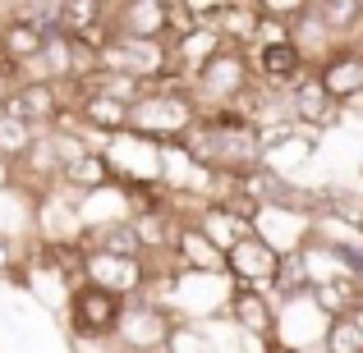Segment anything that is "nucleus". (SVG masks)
I'll return each mask as SVG.
<instances>
[{
  "instance_id": "nucleus-1",
  "label": "nucleus",
  "mask_w": 363,
  "mask_h": 353,
  "mask_svg": "<svg viewBox=\"0 0 363 353\" xmlns=\"http://www.w3.org/2000/svg\"><path fill=\"white\" fill-rule=\"evenodd\" d=\"M198 120H203V106L194 101V92L161 88L138 97V106L129 110V133L143 142H157V147H170V142H184Z\"/></svg>"
},
{
  "instance_id": "nucleus-2",
  "label": "nucleus",
  "mask_w": 363,
  "mask_h": 353,
  "mask_svg": "<svg viewBox=\"0 0 363 353\" xmlns=\"http://www.w3.org/2000/svg\"><path fill=\"white\" fill-rule=\"evenodd\" d=\"M124 317V299L97 284H74L65 299V326L79 345H116V330Z\"/></svg>"
},
{
  "instance_id": "nucleus-3",
  "label": "nucleus",
  "mask_w": 363,
  "mask_h": 353,
  "mask_svg": "<svg viewBox=\"0 0 363 353\" xmlns=\"http://www.w3.org/2000/svg\"><path fill=\"white\" fill-rule=\"evenodd\" d=\"M248 88H253V60H248V51H235V46H221V51L194 74V83H189V92H194V101L203 110L235 106Z\"/></svg>"
},
{
  "instance_id": "nucleus-4",
  "label": "nucleus",
  "mask_w": 363,
  "mask_h": 353,
  "mask_svg": "<svg viewBox=\"0 0 363 353\" xmlns=\"http://www.w3.org/2000/svg\"><path fill=\"white\" fill-rule=\"evenodd\" d=\"M83 280L97 284V289H111L120 294L124 303L129 299H143L152 284V271H147V257H111V253H88L83 257Z\"/></svg>"
},
{
  "instance_id": "nucleus-5",
  "label": "nucleus",
  "mask_w": 363,
  "mask_h": 353,
  "mask_svg": "<svg viewBox=\"0 0 363 353\" xmlns=\"http://www.w3.org/2000/svg\"><path fill=\"white\" fill-rule=\"evenodd\" d=\"M65 110H69V101H65V88H60V83L28 79V83H18L14 92H5V115L23 120L28 129H37V133L55 129V120H60Z\"/></svg>"
},
{
  "instance_id": "nucleus-6",
  "label": "nucleus",
  "mask_w": 363,
  "mask_h": 353,
  "mask_svg": "<svg viewBox=\"0 0 363 353\" xmlns=\"http://www.w3.org/2000/svg\"><path fill=\"white\" fill-rule=\"evenodd\" d=\"M276 266H281V253H276V248L267 243L257 230L244 234L240 243L225 253V275H230L235 284H244V289H262V294H267V284H272Z\"/></svg>"
},
{
  "instance_id": "nucleus-7",
  "label": "nucleus",
  "mask_w": 363,
  "mask_h": 353,
  "mask_svg": "<svg viewBox=\"0 0 363 353\" xmlns=\"http://www.w3.org/2000/svg\"><path fill=\"white\" fill-rule=\"evenodd\" d=\"M290 115H294V124H299V129L322 133V129H331V124L345 120V106H340V101L331 97L327 88H322L318 74H303V79L290 88Z\"/></svg>"
},
{
  "instance_id": "nucleus-8",
  "label": "nucleus",
  "mask_w": 363,
  "mask_h": 353,
  "mask_svg": "<svg viewBox=\"0 0 363 353\" xmlns=\"http://www.w3.org/2000/svg\"><path fill=\"white\" fill-rule=\"evenodd\" d=\"M248 60H253V79L267 83V88H276V92H290L303 74H313V64L303 60V51L294 42L257 46V51H248Z\"/></svg>"
},
{
  "instance_id": "nucleus-9",
  "label": "nucleus",
  "mask_w": 363,
  "mask_h": 353,
  "mask_svg": "<svg viewBox=\"0 0 363 353\" xmlns=\"http://www.w3.org/2000/svg\"><path fill=\"white\" fill-rule=\"evenodd\" d=\"M225 312H230V326L240 330V335L276 349V303L267 299L262 289H244V284H235L230 308H225Z\"/></svg>"
},
{
  "instance_id": "nucleus-10",
  "label": "nucleus",
  "mask_w": 363,
  "mask_h": 353,
  "mask_svg": "<svg viewBox=\"0 0 363 353\" xmlns=\"http://www.w3.org/2000/svg\"><path fill=\"white\" fill-rule=\"evenodd\" d=\"M111 28L133 42H166V0H120L111 5Z\"/></svg>"
},
{
  "instance_id": "nucleus-11",
  "label": "nucleus",
  "mask_w": 363,
  "mask_h": 353,
  "mask_svg": "<svg viewBox=\"0 0 363 353\" xmlns=\"http://www.w3.org/2000/svg\"><path fill=\"white\" fill-rule=\"evenodd\" d=\"M267 299L276 303V312L313 299V271H308V257H303V248L281 253V266H276L272 284H267Z\"/></svg>"
},
{
  "instance_id": "nucleus-12",
  "label": "nucleus",
  "mask_w": 363,
  "mask_h": 353,
  "mask_svg": "<svg viewBox=\"0 0 363 353\" xmlns=\"http://www.w3.org/2000/svg\"><path fill=\"white\" fill-rule=\"evenodd\" d=\"M322 79V88L331 92V97L340 101V106H350V101L363 97V55L354 51V46H345V51L327 55V60L313 69Z\"/></svg>"
},
{
  "instance_id": "nucleus-13",
  "label": "nucleus",
  "mask_w": 363,
  "mask_h": 353,
  "mask_svg": "<svg viewBox=\"0 0 363 353\" xmlns=\"http://www.w3.org/2000/svg\"><path fill=\"white\" fill-rule=\"evenodd\" d=\"M175 266L179 271H194V275H225V253L212 248V238L198 230V225H179Z\"/></svg>"
},
{
  "instance_id": "nucleus-14",
  "label": "nucleus",
  "mask_w": 363,
  "mask_h": 353,
  "mask_svg": "<svg viewBox=\"0 0 363 353\" xmlns=\"http://www.w3.org/2000/svg\"><path fill=\"white\" fill-rule=\"evenodd\" d=\"M111 184H116V170H111L106 151H83V156H74L69 166L60 170V188H69L74 197H92Z\"/></svg>"
},
{
  "instance_id": "nucleus-15",
  "label": "nucleus",
  "mask_w": 363,
  "mask_h": 353,
  "mask_svg": "<svg viewBox=\"0 0 363 353\" xmlns=\"http://www.w3.org/2000/svg\"><path fill=\"white\" fill-rule=\"evenodd\" d=\"M290 42L303 51V60L318 69L327 55H336V51H345V46H336V37H331V28H327V18H322V9H318V0H308V9H303V18L290 28Z\"/></svg>"
},
{
  "instance_id": "nucleus-16",
  "label": "nucleus",
  "mask_w": 363,
  "mask_h": 353,
  "mask_svg": "<svg viewBox=\"0 0 363 353\" xmlns=\"http://www.w3.org/2000/svg\"><path fill=\"white\" fill-rule=\"evenodd\" d=\"M83 253H111V257H147L133 221H111V225H92V230L79 234Z\"/></svg>"
},
{
  "instance_id": "nucleus-17",
  "label": "nucleus",
  "mask_w": 363,
  "mask_h": 353,
  "mask_svg": "<svg viewBox=\"0 0 363 353\" xmlns=\"http://www.w3.org/2000/svg\"><path fill=\"white\" fill-rule=\"evenodd\" d=\"M42 51H46L42 28L23 23V18H5V23H0V55H5L9 64H18V69L28 74L37 60H42Z\"/></svg>"
},
{
  "instance_id": "nucleus-18",
  "label": "nucleus",
  "mask_w": 363,
  "mask_h": 353,
  "mask_svg": "<svg viewBox=\"0 0 363 353\" xmlns=\"http://www.w3.org/2000/svg\"><path fill=\"white\" fill-rule=\"evenodd\" d=\"M257 23H262L257 0H225L216 33H221V42L235 46V51H253V46H257Z\"/></svg>"
},
{
  "instance_id": "nucleus-19",
  "label": "nucleus",
  "mask_w": 363,
  "mask_h": 353,
  "mask_svg": "<svg viewBox=\"0 0 363 353\" xmlns=\"http://www.w3.org/2000/svg\"><path fill=\"white\" fill-rule=\"evenodd\" d=\"M318 156V133H308V129H294L290 138H281L276 147H267V156H262V166L272 170L276 179H290L299 166H308V161Z\"/></svg>"
},
{
  "instance_id": "nucleus-20",
  "label": "nucleus",
  "mask_w": 363,
  "mask_h": 353,
  "mask_svg": "<svg viewBox=\"0 0 363 353\" xmlns=\"http://www.w3.org/2000/svg\"><path fill=\"white\" fill-rule=\"evenodd\" d=\"M322 207H318V225L322 221H336L345 225V230L363 234V193L359 188H345V184H322L318 188Z\"/></svg>"
},
{
  "instance_id": "nucleus-21",
  "label": "nucleus",
  "mask_w": 363,
  "mask_h": 353,
  "mask_svg": "<svg viewBox=\"0 0 363 353\" xmlns=\"http://www.w3.org/2000/svg\"><path fill=\"white\" fill-rule=\"evenodd\" d=\"M194 225L212 238V248H221V253H230L244 234H253V225H244L240 216H235L230 207H221V202H203L198 216H194Z\"/></svg>"
},
{
  "instance_id": "nucleus-22",
  "label": "nucleus",
  "mask_w": 363,
  "mask_h": 353,
  "mask_svg": "<svg viewBox=\"0 0 363 353\" xmlns=\"http://www.w3.org/2000/svg\"><path fill=\"white\" fill-rule=\"evenodd\" d=\"M322 18H327L336 46H354V37L363 33V0H318Z\"/></svg>"
},
{
  "instance_id": "nucleus-23",
  "label": "nucleus",
  "mask_w": 363,
  "mask_h": 353,
  "mask_svg": "<svg viewBox=\"0 0 363 353\" xmlns=\"http://www.w3.org/2000/svg\"><path fill=\"white\" fill-rule=\"evenodd\" d=\"M106 9L111 5H101V0H60V28L69 37H83L106 23Z\"/></svg>"
},
{
  "instance_id": "nucleus-24",
  "label": "nucleus",
  "mask_w": 363,
  "mask_h": 353,
  "mask_svg": "<svg viewBox=\"0 0 363 353\" xmlns=\"http://www.w3.org/2000/svg\"><path fill=\"white\" fill-rule=\"evenodd\" d=\"M318 349L322 353H363V321H359V312L354 317H340V321H327Z\"/></svg>"
},
{
  "instance_id": "nucleus-25",
  "label": "nucleus",
  "mask_w": 363,
  "mask_h": 353,
  "mask_svg": "<svg viewBox=\"0 0 363 353\" xmlns=\"http://www.w3.org/2000/svg\"><path fill=\"white\" fill-rule=\"evenodd\" d=\"M33 142H37V129H28V124L14 120V115H0V156H5L9 166H18V161L33 151Z\"/></svg>"
},
{
  "instance_id": "nucleus-26",
  "label": "nucleus",
  "mask_w": 363,
  "mask_h": 353,
  "mask_svg": "<svg viewBox=\"0 0 363 353\" xmlns=\"http://www.w3.org/2000/svg\"><path fill=\"white\" fill-rule=\"evenodd\" d=\"M14 184H18V179H14V166H9V161L0 156V193H9Z\"/></svg>"
},
{
  "instance_id": "nucleus-27",
  "label": "nucleus",
  "mask_w": 363,
  "mask_h": 353,
  "mask_svg": "<svg viewBox=\"0 0 363 353\" xmlns=\"http://www.w3.org/2000/svg\"><path fill=\"white\" fill-rule=\"evenodd\" d=\"M0 115H5V97H0Z\"/></svg>"
}]
</instances>
